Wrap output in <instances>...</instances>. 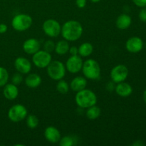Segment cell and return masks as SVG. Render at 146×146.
<instances>
[{"label":"cell","instance_id":"1","mask_svg":"<svg viewBox=\"0 0 146 146\" xmlns=\"http://www.w3.org/2000/svg\"><path fill=\"white\" fill-rule=\"evenodd\" d=\"M84 29L80 22L76 20H69L61 27V34L64 39L68 41H75L81 38Z\"/></svg>","mask_w":146,"mask_h":146},{"label":"cell","instance_id":"2","mask_svg":"<svg viewBox=\"0 0 146 146\" xmlns=\"http://www.w3.org/2000/svg\"><path fill=\"white\" fill-rule=\"evenodd\" d=\"M76 105L81 108H88L96 104L97 96L91 90L86 89L76 92L75 96Z\"/></svg>","mask_w":146,"mask_h":146},{"label":"cell","instance_id":"3","mask_svg":"<svg viewBox=\"0 0 146 146\" xmlns=\"http://www.w3.org/2000/svg\"><path fill=\"white\" fill-rule=\"evenodd\" d=\"M81 71L84 77L87 79L95 81L98 80L101 76V66L98 61L93 58H89L84 61Z\"/></svg>","mask_w":146,"mask_h":146},{"label":"cell","instance_id":"4","mask_svg":"<svg viewBox=\"0 0 146 146\" xmlns=\"http://www.w3.org/2000/svg\"><path fill=\"white\" fill-rule=\"evenodd\" d=\"M47 74L50 78L54 81H59L63 79L66 75L65 65L60 61H51V63L46 67Z\"/></svg>","mask_w":146,"mask_h":146},{"label":"cell","instance_id":"5","mask_svg":"<svg viewBox=\"0 0 146 146\" xmlns=\"http://www.w3.org/2000/svg\"><path fill=\"white\" fill-rule=\"evenodd\" d=\"M32 24V17L27 14H17L11 20V26L17 31H24L29 29Z\"/></svg>","mask_w":146,"mask_h":146},{"label":"cell","instance_id":"6","mask_svg":"<svg viewBox=\"0 0 146 146\" xmlns=\"http://www.w3.org/2000/svg\"><path fill=\"white\" fill-rule=\"evenodd\" d=\"M28 111L22 104H15L9 108L8 111V118L11 121L18 123L27 118Z\"/></svg>","mask_w":146,"mask_h":146},{"label":"cell","instance_id":"7","mask_svg":"<svg viewBox=\"0 0 146 146\" xmlns=\"http://www.w3.org/2000/svg\"><path fill=\"white\" fill-rule=\"evenodd\" d=\"M42 29L46 35L54 38L61 34V26L57 20L48 19L43 23Z\"/></svg>","mask_w":146,"mask_h":146},{"label":"cell","instance_id":"8","mask_svg":"<svg viewBox=\"0 0 146 146\" xmlns=\"http://www.w3.org/2000/svg\"><path fill=\"white\" fill-rule=\"evenodd\" d=\"M51 61H52V57L51 53L47 52L44 50H39L36 53L33 54V64L38 68H46Z\"/></svg>","mask_w":146,"mask_h":146},{"label":"cell","instance_id":"9","mask_svg":"<svg viewBox=\"0 0 146 146\" xmlns=\"http://www.w3.org/2000/svg\"><path fill=\"white\" fill-rule=\"evenodd\" d=\"M128 68L123 64H118L115 66L113 68L111 69L110 73V76H111V81H113L115 84L123 82L126 80L128 78Z\"/></svg>","mask_w":146,"mask_h":146},{"label":"cell","instance_id":"10","mask_svg":"<svg viewBox=\"0 0 146 146\" xmlns=\"http://www.w3.org/2000/svg\"><path fill=\"white\" fill-rule=\"evenodd\" d=\"M83 61L81 56L79 55L71 56L66 62V68L71 74H77L81 71L82 68Z\"/></svg>","mask_w":146,"mask_h":146},{"label":"cell","instance_id":"11","mask_svg":"<svg viewBox=\"0 0 146 146\" xmlns=\"http://www.w3.org/2000/svg\"><path fill=\"white\" fill-rule=\"evenodd\" d=\"M143 41L140 37L132 36L127 40L125 43V48L130 53L136 54L143 49Z\"/></svg>","mask_w":146,"mask_h":146},{"label":"cell","instance_id":"12","mask_svg":"<svg viewBox=\"0 0 146 146\" xmlns=\"http://www.w3.org/2000/svg\"><path fill=\"white\" fill-rule=\"evenodd\" d=\"M14 68L21 74H29L31 70V63L24 57H18L14 61Z\"/></svg>","mask_w":146,"mask_h":146},{"label":"cell","instance_id":"13","mask_svg":"<svg viewBox=\"0 0 146 146\" xmlns=\"http://www.w3.org/2000/svg\"><path fill=\"white\" fill-rule=\"evenodd\" d=\"M23 50L27 54L33 55L41 48V44L36 38H30L26 40L22 45Z\"/></svg>","mask_w":146,"mask_h":146},{"label":"cell","instance_id":"14","mask_svg":"<svg viewBox=\"0 0 146 146\" xmlns=\"http://www.w3.org/2000/svg\"><path fill=\"white\" fill-rule=\"evenodd\" d=\"M44 135L46 141L51 143H57L61 138L60 131L54 126H48L46 128Z\"/></svg>","mask_w":146,"mask_h":146},{"label":"cell","instance_id":"15","mask_svg":"<svg viewBox=\"0 0 146 146\" xmlns=\"http://www.w3.org/2000/svg\"><path fill=\"white\" fill-rule=\"evenodd\" d=\"M115 91L119 96L126 98L132 94L133 88L128 83L123 81V82L118 83L115 85Z\"/></svg>","mask_w":146,"mask_h":146},{"label":"cell","instance_id":"16","mask_svg":"<svg viewBox=\"0 0 146 146\" xmlns=\"http://www.w3.org/2000/svg\"><path fill=\"white\" fill-rule=\"evenodd\" d=\"M3 95L7 100L12 101L16 99L19 96V89L17 86L14 84H8L7 83L4 86L3 89Z\"/></svg>","mask_w":146,"mask_h":146},{"label":"cell","instance_id":"17","mask_svg":"<svg viewBox=\"0 0 146 146\" xmlns=\"http://www.w3.org/2000/svg\"><path fill=\"white\" fill-rule=\"evenodd\" d=\"M86 78L83 76H76L71 81L69 86L73 91L78 92V91L86 88Z\"/></svg>","mask_w":146,"mask_h":146},{"label":"cell","instance_id":"18","mask_svg":"<svg viewBox=\"0 0 146 146\" xmlns=\"http://www.w3.org/2000/svg\"><path fill=\"white\" fill-rule=\"evenodd\" d=\"M132 24V19L126 14H122L118 17L115 21L117 28L121 30H125L129 28Z\"/></svg>","mask_w":146,"mask_h":146},{"label":"cell","instance_id":"19","mask_svg":"<svg viewBox=\"0 0 146 146\" xmlns=\"http://www.w3.org/2000/svg\"><path fill=\"white\" fill-rule=\"evenodd\" d=\"M26 86L29 88H35L39 86L42 82L41 77L37 74H29L24 80Z\"/></svg>","mask_w":146,"mask_h":146},{"label":"cell","instance_id":"20","mask_svg":"<svg viewBox=\"0 0 146 146\" xmlns=\"http://www.w3.org/2000/svg\"><path fill=\"white\" fill-rule=\"evenodd\" d=\"M69 44L66 40H60L56 44L55 52L59 56H64L69 51Z\"/></svg>","mask_w":146,"mask_h":146},{"label":"cell","instance_id":"21","mask_svg":"<svg viewBox=\"0 0 146 146\" xmlns=\"http://www.w3.org/2000/svg\"><path fill=\"white\" fill-rule=\"evenodd\" d=\"M78 54L81 57H88L91 55L94 51V46L89 42L83 43L78 47Z\"/></svg>","mask_w":146,"mask_h":146},{"label":"cell","instance_id":"22","mask_svg":"<svg viewBox=\"0 0 146 146\" xmlns=\"http://www.w3.org/2000/svg\"><path fill=\"white\" fill-rule=\"evenodd\" d=\"M101 110L98 106H96V105L92 106L87 108L86 115L88 119L89 120H96L101 115Z\"/></svg>","mask_w":146,"mask_h":146},{"label":"cell","instance_id":"23","mask_svg":"<svg viewBox=\"0 0 146 146\" xmlns=\"http://www.w3.org/2000/svg\"><path fill=\"white\" fill-rule=\"evenodd\" d=\"M69 89L70 86L66 81L63 79L58 81L56 84V90L58 93L61 94H66L69 91Z\"/></svg>","mask_w":146,"mask_h":146},{"label":"cell","instance_id":"24","mask_svg":"<svg viewBox=\"0 0 146 146\" xmlns=\"http://www.w3.org/2000/svg\"><path fill=\"white\" fill-rule=\"evenodd\" d=\"M26 118H27V121H26L27 125L31 129H34L38 125L39 121L36 115L31 114V115H29L28 116H27Z\"/></svg>","mask_w":146,"mask_h":146},{"label":"cell","instance_id":"25","mask_svg":"<svg viewBox=\"0 0 146 146\" xmlns=\"http://www.w3.org/2000/svg\"><path fill=\"white\" fill-rule=\"evenodd\" d=\"M9 75L8 71L5 68L0 66V87H3L8 83Z\"/></svg>","mask_w":146,"mask_h":146},{"label":"cell","instance_id":"26","mask_svg":"<svg viewBox=\"0 0 146 146\" xmlns=\"http://www.w3.org/2000/svg\"><path fill=\"white\" fill-rule=\"evenodd\" d=\"M58 143L61 146H72L74 144V139L73 137L66 135L61 138Z\"/></svg>","mask_w":146,"mask_h":146},{"label":"cell","instance_id":"27","mask_svg":"<svg viewBox=\"0 0 146 146\" xmlns=\"http://www.w3.org/2000/svg\"><path fill=\"white\" fill-rule=\"evenodd\" d=\"M55 43L52 40H47L44 42L43 48H44V51H47L48 53H51L55 49Z\"/></svg>","mask_w":146,"mask_h":146},{"label":"cell","instance_id":"28","mask_svg":"<svg viewBox=\"0 0 146 146\" xmlns=\"http://www.w3.org/2000/svg\"><path fill=\"white\" fill-rule=\"evenodd\" d=\"M23 81V76L21 75V74L20 73H17V74H14L13 75V76L11 77V82L12 84H14V85L18 86Z\"/></svg>","mask_w":146,"mask_h":146},{"label":"cell","instance_id":"29","mask_svg":"<svg viewBox=\"0 0 146 146\" xmlns=\"http://www.w3.org/2000/svg\"><path fill=\"white\" fill-rule=\"evenodd\" d=\"M138 17H139L140 20L143 22H146V8L143 7L141 9L138 14Z\"/></svg>","mask_w":146,"mask_h":146},{"label":"cell","instance_id":"30","mask_svg":"<svg viewBox=\"0 0 146 146\" xmlns=\"http://www.w3.org/2000/svg\"><path fill=\"white\" fill-rule=\"evenodd\" d=\"M135 6L141 8L146 7V0H132Z\"/></svg>","mask_w":146,"mask_h":146},{"label":"cell","instance_id":"31","mask_svg":"<svg viewBox=\"0 0 146 146\" xmlns=\"http://www.w3.org/2000/svg\"><path fill=\"white\" fill-rule=\"evenodd\" d=\"M76 5L78 8L83 9L86 6L87 0H76Z\"/></svg>","mask_w":146,"mask_h":146},{"label":"cell","instance_id":"32","mask_svg":"<svg viewBox=\"0 0 146 146\" xmlns=\"http://www.w3.org/2000/svg\"><path fill=\"white\" fill-rule=\"evenodd\" d=\"M68 52L70 53L71 56L78 55V48L76 46H71L69 48Z\"/></svg>","mask_w":146,"mask_h":146},{"label":"cell","instance_id":"33","mask_svg":"<svg viewBox=\"0 0 146 146\" xmlns=\"http://www.w3.org/2000/svg\"><path fill=\"white\" fill-rule=\"evenodd\" d=\"M115 84L113 81H110L106 86V88L108 91H115Z\"/></svg>","mask_w":146,"mask_h":146},{"label":"cell","instance_id":"34","mask_svg":"<svg viewBox=\"0 0 146 146\" xmlns=\"http://www.w3.org/2000/svg\"><path fill=\"white\" fill-rule=\"evenodd\" d=\"M8 27H7V24H0V34H4L7 32Z\"/></svg>","mask_w":146,"mask_h":146},{"label":"cell","instance_id":"35","mask_svg":"<svg viewBox=\"0 0 146 146\" xmlns=\"http://www.w3.org/2000/svg\"><path fill=\"white\" fill-rule=\"evenodd\" d=\"M144 145H145V144H144V143H143L142 141H140V140L136 141L135 142H134L132 144V145H133V146H143Z\"/></svg>","mask_w":146,"mask_h":146},{"label":"cell","instance_id":"36","mask_svg":"<svg viewBox=\"0 0 146 146\" xmlns=\"http://www.w3.org/2000/svg\"><path fill=\"white\" fill-rule=\"evenodd\" d=\"M143 98L144 102H145V104H146V89L145 90V91H144L143 94Z\"/></svg>","mask_w":146,"mask_h":146},{"label":"cell","instance_id":"37","mask_svg":"<svg viewBox=\"0 0 146 146\" xmlns=\"http://www.w3.org/2000/svg\"><path fill=\"white\" fill-rule=\"evenodd\" d=\"M90 1L93 3H98V2H100L101 0H90Z\"/></svg>","mask_w":146,"mask_h":146}]
</instances>
